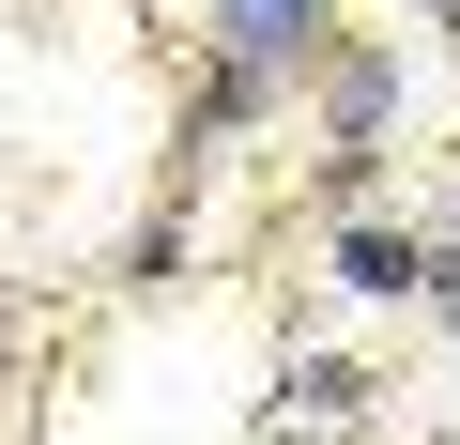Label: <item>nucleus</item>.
Returning a JSON list of instances; mask_svg holds the SVG:
<instances>
[{"label": "nucleus", "mask_w": 460, "mask_h": 445, "mask_svg": "<svg viewBox=\"0 0 460 445\" xmlns=\"http://www.w3.org/2000/svg\"><path fill=\"white\" fill-rule=\"evenodd\" d=\"M429 445H460V430H429Z\"/></svg>", "instance_id": "obj_11"}, {"label": "nucleus", "mask_w": 460, "mask_h": 445, "mask_svg": "<svg viewBox=\"0 0 460 445\" xmlns=\"http://www.w3.org/2000/svg\"><path fill=\"white\" fill-rule=\"evenodd\" d=\"M246 445H307V430H292V414H261V430H246Z\"/></svg>", "instance_id": "obj_10"}, {"label": "nucleus", "mask_w": 460, "mask_h": 445, "mask_svg": "<svg viewBox=\"0 0 460 445\" xmlns=\"http://www.w3.org/2000/svg\"><path fill=\"white\" fill-rule=\"evenodd\" d=\"M323 277L353 292V307H429V231H414V215H323Z\"/></svg>", "instance_id": "obj_3"}, {"label": "nucleus", "mask_w": 460, "mask_h": 445, "mask_svg": "<svg viewBox=\"0 0 460 445\" xmlns=\"http://www.w3.org/2000/svg\"><path fill=\"white\" fill-rule=\"evenodd\" d=\"M399 47L384 31H338V62L307 77V123H323V154H399Z\"/></svg>", "instance_id": "obj_1"}, {"label": "nucleus", "mask_w": 460, "mask_h": 445, "mask_svg": "<svg viewBox=\"0 0 460 445\" xmlns=\"http://www.w3.org/2000/svg\"><path fill=\"white\" fill-rule=\"evenodd\" d=\"M199 47H230V62H261V77H323L338 62V0H199Z\"/></svg>", "instance_id": "obj_2"}, {"label": "nucleus", "mask_w": 460, "mask_h": 445, "mask_svg": "<svg viewBox=\"0 0 460 445\" xmlns=\"http://www.w3.org/2000/svg\"><path fill=\"white\" fill-rule=\"evenodd\" d=\"M16 353H31V338H16V307H0V384H16Z\"/></svg>", "instance_id": "obj_8"}, {"label": "nucleus", "mask_w": 460, "mask_h": 445, "mask_svg": "<svg viewBox=\"0 0 460 445\" xmlns=\"http://www.w3.org/2000/svg\"><path fill=\"white\" fill-rule=\"evenodd\" d=\"M368 399H384V384H368V353H307V338H292V353H277V399H261V414H292L307 445H353V430H368Z\"/></svg>", "instance_id": "obj_5"}, {"label": "nucleus", "mask_w": 460, "mask_h": 445, "mask_svg": "<svg viewBox=\"0 0 460 445\" xmlns=\"http://www.w3.org/2000/svg\"><path fill=\"white\" fill-rule=\"evenodd\" d=\"M429 47H460V0H429Z\"/></svg>", "instance_id": "obj_9"}, {"label": "nucleus", "mask_w": 460, "mask_h": 445, "mask_svg": "<svg viewBox=\"0 0 460 445\" xmlns=\"http://www.w3.org/2000/svg\"><path fill=\"white\" fill-rule=\"evenodd\" d=\"M307 200H323V215H368V200H384V154H323Z\"/></svg>", "instance_id": "obj_7"}, {"label": "nucleus", "mask_w": 460, "mask_h": 445, "mask_svg": "<svg viewBox=\"0 0 460 445\" xmlns=\"http://www.w3.org/2000/svg\"><path fill=\"white\" fill-rule=\"evenodd\" d=\"M292 108V77H261V62H230V47H199V93H184V138H169V184H199L230 138H261Z\"/></svg>", "instance_id": "obj_4"}, {"label": "nucleus", "mask_w": 460, "mask_h": 445, "mask_svg": "<svg viewBox=\"0 0 460 445\" xmlns=\"http://www.w3.org/2000/svg\"><path fill=\"white\" fill-rule=\"evenodd\" d=\"M184 262H199V231H184V184H169L138 231H123V292H184Z\"/></svg>", "instance_id": "obj_6"}]
</instances>
